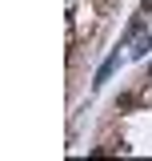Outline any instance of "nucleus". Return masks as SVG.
Instances as JSON below:
<instances>
[{
	"label": "nucleus",
	"instance_id": "1",
	"mask_svg": "<svg viewBox=\"0 0 152 161\" xmlns=\"http://www.w3.org/2000/svg\"><path fill=\"white\" fill-rule=\"evenodd\" d=\"M120 48H124V44H120ZM120 48H112V57H108L104 64H100V69H96V80H92L96 89H100V85H104V80H108V77L116 73V64H120Z\"/></svg>",
	"mask_w": 152,
	"mask_h": 161
},
{
	"label": "nucleus",
	"instance_id": "2",
	"mask_svg": "<svg viewBox=\"0 0 152 161\" xmlns=\"http://www.w3.org/2000/svg\"><path fill=\"white\" fill-rule=\"evenodd\" d=\"M140 32H144V12H140V16H132V20H128V28H124V36H120V44H128V40H136V36H140Z\"/></svg>",
	"mask_w": 152,
	"mask_h": 161
},
{
	"label": "nucleus",
	"instance_id": "3",
	"mask_svg": "<svg viewBox=\"0 0 152 161\" xmlns=\"http://www.w3.org/2000/svg\"><path fill=\"white\" fill-rule=\"evenodd\" d=\"M148 48H152V36H148V32H140V36H136V48H132V57H148Z\"/></svg>",
	"mask_w": 152,
	"mask_h": 161
},
{
	"label": "nucleus",
	"instance_id": "4",
	"mask_svg": "<svg viewBox=\"0 0 152 161\" xmlns=\"http://www.w3.org/2000/svg\"><path fill=\"white\" fill-rule=\"evenodd\" d=\"M132 105H136L132 93H120V97H116V109H132Z\"/></svg>",
	"mask_w": 152,
	"mask_h": 161
},
{
	"label": "nucleus",
	"instance_id": "5",
	"mask_svg": "<svg viewBox=\"0 0 152 161\" xmlns=\"http://www.w3.org/2000/svg\"><path fill=\"white\" fill-rule=\"evenodd\" d=\"M140 12H152V0H140Z\"/></svg>",
	"mask_w": 152,
	"mask_h": 161
},
{
	"label": "nucleus",
	"instance_id": "6",
	"mask_svg": "<svg viewBox=\"0 0 152 161\" xmlns=\"http://www.w3.org/2000/svg\"><path fill=\"white\" fill-rule=\"evenodd\" d=\"M148 80H152V60H148Z\"/></svg>",
	"mask_w": 152,
	"mask_h": 161
}]
</instances>
